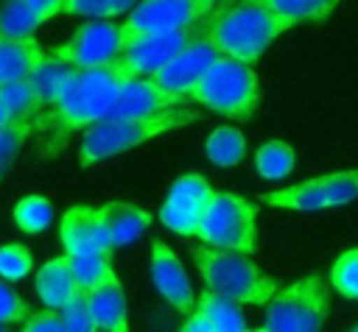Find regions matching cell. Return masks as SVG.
I'll list each match as a JSON object with an SVG mask.
<instances>
[{
  "label": "cell",
  "mask_w": 358,
  "mask_h": 332,
  "mask_svg": "<svg viewBox=\"0 0 358 332\" xmlns=\"http://www.w3.org/2000/svg\"><path fill=\"white\" fill-rule=\"evenodd\" d=\"M123 78L115 75L106 67H92V70H78L76 78L64 86V92L56 98V103L45 106L39 117L34 120V131L39 137L42 153L53 156L67 145V137L78 128L92 126L101 120L117 95Z\"/></svg>",
  "instance_id": "1"
},
{
  "label": "cell",
  "mask_w": 358,
  "mask_h": 332,
  "mask_svg": "<svg viewBox=\"0 0 358 332\" xmlns=\"http://www.w3.org/2000/svg\"><path fill=\"white\" fill-rule=\"evenodd\" d=\"M288 28H294L288 17L274 14L257 0H229L215 6V11L199 25V33L207 36L218 53L255 64L266 47Z\"/></svg>",
  "instance_id": "2"
},
{
  "label": "cell",
  "mask_w": 358,
  "mask_h": 332,
  "mask_svg": "<svg viewBox=\"0 0 358 332\" xmlns=\"http://www.w3.org/2000/svg\"><path fill=\"white\" fill-rule=\"evenodd\" d=\"M201 120L196 109H182V106H168L162 112H154L148 117H101L92 126H87L84 139H81V153H78V167H92L101 159L126 153L159 134H168L173 128L190 126Z\"/></svg>",
  "instance_id": "3"
},
{
  "label": "cell",
  "mask_w": 358,
  "mask_h": 332,
  "mask_svg": "<svg viewBox=\"0 0 358 332\" xmlns=\"http://www.w3.org/2000/svg\"><path fill=\"white\" fill-rule=\"evenodd\" d=\"M193 262L204 279V287L238 304H266L280 290L277 282L263 273L243 251L201 243L199 248H193Z\"/></svg>",
  "instance_id": "4"
},
{
  "label": "cell",
  "mask_w": 358,
  "mask_h": 332,
  "mask_svg": "<svg viewBox=\"0 0 358 332\" xmlns=\"http://www.w3.org/2000/svg\"><path fill=\"white\" fill-rule=\"evenodd\" d=\"M190 100H196L224 117L246 123V120H252V114L257 112V103H260L257 73L252 70V64L221 53L207 67V73L199 78V84L193 86Z\"/></svg>",
  "instance_id": "5"
},
{
  "label": "cell",
  "mask_w": 358,
  "mask_h": 332,
  "mask_svg": "<svg viewBox=\"0 0 358 332\" xmlns=\"http://www.w3.org/2000/svg\"><path fill=\"white\" fill-rule=\"evenodd\" d=\"M330 312V293L322 276L310 273L280 287L266 301L263 332H316Z\"/></svg>",
  "instance_id": "6"
},
{
  "label": "cell",
  "mask_w": 358,
  "mask_h": 332,
  "mask_svg": "<svg viewBox=\"0 0 358 332\" xmlns=\"http://www.w3.org/2000/svg\"><path fill=\"white\" fill-rule=\"evenodd\" d=\"M196 237L201 243L255 254L257 251V212L243 195L235 193H213L199 226Z\"/></svg>",
  "instance_id": "7"
},
{
  "label": "cell",
  "mask_w": 358,
  "mask_h": 332,
  "mask_svg": "<svg viewBox=\"0 0 358 332\" xmlns=\"http://www.w3.org/2000/svg\"><path fill=\"white\" fill-rule=\"evenodd\" d=\"M215 0H140L120 25L123 45L145 33L199 28L215 11Z\"/></svg>",
  "instance_id": "8"
},
{
  "label": "cell",
  "mask_w": 358,
  "mask_h": 332,
  "mask_svg": "<svg viewBox=\"0 0 358 332\" xmlns=\"http://www.w3.org/2000/svg\"><path fill=\"white\" fill-rule=\"evenodd\" d=\"M218 56H221L218 47H215L207 36L196 33L187 45H182V47L151 75V81L171 98L173 106H179V103L190 100L193 86L199 84V78L207 73V67H210Z\"/></svg>",
  "instance_id": "9"
},
{
  "label": "cell",
  "mask_w": 358,
  "mask_h": 332,
  "mask_svg": "<svg viewBox=\"0 0 358 332\" xmlns=\"http://www.w3.org/2000/svg\"><path fill=\"white\" fill-rule=\"evenodd\" d=\"M196 33H199V28L137 36V39L126 42L123 50H120L109 64H103V67L112 70V73L120 75V78H151V75H154L182 45H187Z\"/></svg>",
  "instance_id": "10"
},
{
  "label": "cell",
  "mask_w": 358,
  "mask_h": 332,
  "mask_svg": "<svg viewBox=\"0 0 358 332\" xmlns=\"http://www.w3.org/2000/svg\"><path fill=\"white\" fill-rule=\"evenodd\" d=\"M120 50H123L120 25H115L109 20H92L87 25H81L64 45H59L53 50V56L76 64L78 70H92V67L109 64Z\"/></svg>",
  "instance_id": "11"
},
{
  "label": "cell",
  "mask_w": 358,
  "mask_h": 332,
  "mask_svg": "<svg viewBox=\"0 0 358 332\" xmlns=\"http://www.w3.org/2000/svg\"><path fill=\"white\" fill-rule=\"evenodd\" d=\"M213 193L215 190L210 187V181L201 173H185V176H179L173 181V187H171L162 209H159L162 223L171 232L182 234V237H190V234L196 237V226H199V220H201V215H204Z\"/></svg>",
  "instance_id": "12"
},
{
  "label": "cell",
  "mask_w": 358,
  "mask_h": 332,
  "mask_svg": "<svg viewBox=\"0 0 358 332\" xmlns=\"http://www.w3.org/2000/svg\"><path fill=\"white\" fill-rule=\"evenodd\" d=\"M59 240L70 257L76 254H109L112 257L115 251L106 220L101 209H92V206H70L59 220Z\"/></svg>",
  "instance_id": "13"
},
{
  "label": "cell",
  "mask_w": 358,
  "mask_h": 332,
  "mask_svg": "<svg viewBox=\"0 0 358 332\" xmlns=\"http://www.w3.org/2000/svg\"><path fill=\"white\" fill-rule=\"evenodd\" d=\"M151 279L159 290V296L179 310L182 315H190L196 307V293L190 285V276L171 246L162 240H151Z\"/></svg>",
  "instance_id": "14"
},
{
  "label": "cell",
  "mask_w": 358,
  "mask_h": 332,
  "mask_svg": "<svg viewBox=\"0 0 358 332\" xmlns=\"http://www.w3.org/2000/svg\"><path fill=\"white\" fill-rule=\"evenodd\" d=\"M173 106L171 98L151 81V78H123L117 95L112 98L103 117L120 120V117H148L154 112H162Z\"/></svg>",
  "instance_id": "15"
},
{
  "label": "cell",
  "mask_w": 358,
  "mask_h": 332,
  "mask_svg": "<svg viewBox=\"0 0 358 332\" xmlns=\"http://www.w3.org/2000/svg\"><path fill=\"white\" fill-rule=\"evenodd\" d=\"M87 296H90V307H92V315L98 321V329H106V332H123V329H129L126 293H123V285L117 282L112 265L87 290Z\"/></svg>",
  "instance_id": "16"
},
{
  "label": "cell",
  "mask_w": 358,
  "mask_h": 332,
  "mask_svg": "<svg viewBox=\"0 0 358 332\" xmlns=\"http://www.w3.org/2000/svg\"><path fill=\"white\" fill-rule=\"evenodd\" d=\"M36 293L39 299L48 304V307H62L78 287L76 282V273H73V262H70V254L64 251L62 257H53L48 259L39 271H36Z\"/></svg>",
  "instance_id": "17"
},
{
  "label": "cell",
  "mask_w": 358,
  "mask_h": 332,
  "mask_svg": "<svg viewBox=\"0 0 358 332\" xmlns=\"http://www.w3.org/2000/svg\"><path fill=\"white\" fill-rule=\"evenodd\" d=\"M98 209L106 220V229H109V237H112L115 248H120L126 243H134L151 223V215L145 209H140L137 204H129V201H109Z\"/></svg>",
  "instance_id": "18"
},
{
  "label": "cell",
  "mask_w": 358,
  "mask_h": 332,
  "mask_svg": "<svg viewBox=\"0 0 358 332\" xmlns=\"http://www.w3.org/2000/svg\"><path fill=\"white\" fill-rule=\"evenodd\" d=\"M45 56H48L45 47L34 36H22V39H3L0 36V86L14 81V78L31 75V70Z\"/></svg>",
  "instance_id": "19"
},
{
  "label": "cell",
  "mask_w": 358,
  "mask_h": 332,
  "mask_svg": "<svg viewBox=\"0 0 358 332\" xmlns=\"http://www.w3.org/2000/svg\"><path fill=\"white\" fill-rule=\"evenodd\" d=\"M76 73H78L76 64H70V61H64V59L48 53V56L31 70L28 81L34 84V89H36L42 106H50V103H56V98L64 92V86L76 78Z\"/></svg>",
  "instance_id": "20"
},
{
  "label": "cell",
  "mask_w": 358,
  "mask_h": 332,
  "mask_svg": "<svg viewBox=\"0 0 358 332\" xmlns=\"http://www.w3.org/2000/svg\"><path fill=\"white\" fill-rule=\"evenodd\" d=\"M196 310L210 321L213 332H243V329H249L241 304L227 299V296H221V293H215V290H210V287H204L199 293Z\"/></svg>",
  "instance_id": "21"
},
{
  "label": "cell",
  "mask_w": 358,
  "mask_h": 332,
  "mask_svg": "<svg viewBox=\"0 0 358 332\" xmlns=\"http://www.w3.org/2000/svg\"><path fill=\"white\" fill-rule=\"evenodd\" d=\"M260 201L268 204V206H277V209H296V212L330 209V206H327V198H324V190H322V184H319V176H316V179H308V181H302V184H294V187H282V190H274V193H263Z\"/></svg>",
  "instance_id": "22"
},
{
  "label": "cell",
  "mask_w": 358,
  "mask_h": 332,
  "mask_svg": "<svg viewBox=\"0 0 358 332\" xmlns=\"http://www.w3.org/2000/svg\"><path fill=\"white\" fill-rule=\"evenodd\" d=\"M45 22V17L28 0H3L0 3V36L22 39L34 36V31Z\"/></svg>",
  "instance_id": "23"
},
{
  "label": "cell",
  "mask_w": 358,
  "mask_h": 332,
  "mask_svg": "<svg viewBox=\"0 0 358 332\" xmlns=\"http://www.w3.org/2000/svg\"><path fill=\"white\" fill-rule=\"evenodd\" d=\"M294 165H296V153L282 139H268L255 151V170L266 181H280V179L291 176Z\"/></svg>",
  "instance_id": "24"
},
{
  "label": "cell",
  "mask_w": 358,
  "mask_h": 332,
  "mask_svg": "<svg viewBox=\"0 0 358 332\" xmlns=\"http://www.w3.org/2000/svg\"><path fill=\"white\" fill-rule=\"evenodd\" d=\"M207 159L218 167H235L246 156V137L232 126H218L204 142Z\"/></svg>",
  "instance_id": "25"
},
{
  "label": "cell",
  "mask_w": 358,
  "mask_h": 332,
  "mask_svg": "<svg viewBox=\"0 0 358 332\" xmlns=\"http://www.w3.org/2000/svg\"><path fill=\"white\" fill-rule=\"evenodd\" d=\"M0 103L8 109V114L14 120H36L39 112L45 109L39 95H36V89H34V84L28 81V75L3 84L0 86Z\"/></svg>",
  "instance_id": "26"
},
{
  "label": "cell",
  "mask_w": 358,
  "mask_h": 332,
  "mask_svg": "<svg viewBox=\"0 0 358 332\" xmlns=\"http://www.w3.org/2000/svg\"><path fill=\"white\" fill-rule=\"evenodd\" d=\"M263 6H268L274 14L288 17L294 25L299 22H324L333 8L338 6V0H257Z\"/></svg>",
  "instance_id": "27"
},
{
  "label": "cell",
  "mask_w": 358,
  "mask_h": 332,
  "mask_svg": "<svg viewBox=\"0 0 358 332\" xmlns=\"http://www.w3.org/2000/svg\"><path fill=\"white\" fill-rule=\"evenodd\" d=\"M53 220V206L45 195H25L14 204V223L28 232V234H36V232H45Z\"/></svg>",
  "instance_id": "28"
},
{
  "label": "cell",
  "mask_w": 358,
  "mask_h": 332,
  "mask_svg": "<svg viewBox=\"0 0 358 332\" xmlns=\"http://www.w3.org/2000/svg\"><path fill=\"white\" fill-rule=\"evenodd\" d=\"M319 184L324 190L327 206H344L358 198V170H336L319 176Z\"/></svg>",
  "instance_id": "29"
},
{
  "label": "cell",
  "mask_w": 358,
  "mask_h": 332,
  "mask_svg": "<svg viewBox=\"0 0 358 332\" xmlns=\"http://www.w3.org/2000/svg\"><path fill=\"white\" fill-rule=\"evenodd\" d=\"M140 0H64V14L70 17H95L109 20L123 11H131Z\"/></svg>",
  "instance_id": "30"
},
{
  "label": "cell",
  "mask_w": 358,
  "mask_h": 332,
  "mask_svg": "<svg viewBox=\"0 0 358 332\" xmlns=\"http://www.w3.org/2000/svg\"><path fill=\"white\" fill-rule=\"evenodd\" d=\"M62 315H64V324L67 329L73 332H95L98 329V321L92 315V307H90V296L84 287H76V293L59 307Z\"/></svg>",
  "instance_id": "31"
},
{
  "label": "cell",
  "mask_w": 358,
  "mask_h": 332,
  "mask_svg": "<svg viewBox=\"0 0 358 332\" xmlns=\"http://www.w3.org/2000/svg\"><path fill=\"white\" fill-rule=\"evenodd\" d=\"M31 128H34V120H11L0 128V181H3L6 170L11 167L14 156L20 153V148L25 145Z\"/></svg>",
  "instance_id": "32"
},
{
  "label": "cell",
  "mask_w": 358,
  "mask_h": 332,
  "mask_svg": "<svg viewBox=\"0 0 358 332\" xmlns=\"http://www.w3.org/2000/svg\"><path fill=\"white\" fill-rule=\"evenodd\" d=\"M330 285L344 299H358V248H347L330 268Z\"/></svg>",
  "instance_id": "33"
},
{
  "label": "cell",
  "mask_w": 358,
  "mask_h": 332,
  "mask_svg": "<svg viewBox=\"0 0 358 332\" xmlns=\"http://www.w3.org/2000/svg\"><path fill=\"white\" fill-rule=\"evenodd\" d=\"M31 268H34V257H31L28 246H22V243L0 246V276L3 279H11V282L25 279L31 273Z\"/></svg>",
  "instance_id": "34"
},
{
  "label": "cell",
  "mask_w": 358,
  "mask_h": 332,
  "mask_svg": "<svg viewBox=\"0 0 358 332\" xmlns=\"http://www.w3.org/2000/svg\"><path fill=\"white\" fill-rule=\"evenodd\" d=\"M70 262H73L78 287L90 290L101 279V273L109 268V254H76V257H70Z\"/></svg>",
  "instance_id": "35"
},
{
  "label": "cell",
  "mask_w": 358,
  "mask_h": 332,
  "mask_svg": "<svg viewBox=\"0 0 358 332\" xmlns=\"http://www.w3.org/2000/svg\"><path fill=\"white\" fill-rule=\"evenodd\" d=\"M31 315V307L25 304V299L20 293H14L6 282H0V324L11 326V324H22Z\"/></svg>",
  "instance_id": "36"
},
{
  "label": "cell",
  "mask_w": 358,
  "mask_h": 332,
  "mask_svg": "<svg viewBox=\"0 0 358 332\" xmlns=\"http://www.w3.org/2000/svg\"><path fill=\"white\" fill-rule=\"evenodd\" d=\"M22 329L25 332H59V329H67V324L59 307H45L39 312H31L22 321Z\"/></svg>",
  "instance_id": "37"
},
{
  "label": "cell",
  "mask_w": 358,
  "mask_h": 332,
  "mask_svg": "<svg viewBox=\"0 0 358 332\" xmlns=\"http://www.w3.org/2000/svg\"><path fill=\"white\" fill-rule=\"evenodd\" d=\"M28 3L45 17V22L53 20L56 14H64V0H28Z\"/></svg>",
  "instance_id": "38"
},
{
  "label": "cell",
  "mask_w": 358,
  "mask_h": 332,
  "mask_svg": "<svg viewBox=\"0 0 358 332\" xmlns=\"http://www.w3.org/2000/svg\"><path fill=\"white\" fill-rule=\"evenodd\" d=\"M182 329L185 332H213V326H210V321L193 307V312L185 318V324H182Z\"/></svg>",
  "instance_id": "39"
},
{
  "label": "cell",
  "mask_w": 358,
  "mask_h": 332,
  "mask_svg": "<svg viewBox=\"0 0 358 332\" xmlns=\"http://www.w3.org/2000/svg\"><path fill=\"white\" fill-rule=\"evenodd\" d=\"M11 120H14V117H11V114H8V109L0 103V128H3L6 123H11Z\"/></svg>",
  "instance_id": "40"
},
{
  "label": "cell",
  "mask_w": 358,
  "mask_h": 332,
  "mask_svg": "<svg viewBox=\"0 0 358 332\" xmlns=\"http://www.w3.org/2000/svg\"><path fill=\"white\" fill-rule=\"evenodd\" d=\"M215 3H218V6H221V3H229V0H215Z\"/></svg>",
  "instance_id": "41"
},
{
  "label": "cell",
  "mask_w": 358,
  "mask_h": 332,
  "mask_svg": "<svg viewBox=\"0 0 358 332\" xmlns=\"http://www.w3.org/2000/svg\"><path fill=\"white\" fill-rule=\"evenodd\" d=\"M355 329H358V326H355Z\"/></svg>",
  "instance_id": "42"
}]
</instances>
